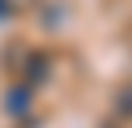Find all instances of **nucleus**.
<instances>
[{"instance_id":"1","label":"nucleus","mask_w":132,"mask_h":128,"mask_svg":"<svg viewBox=\"0 0 132 128\" xmlns=\"http://www.w3.org/2000/svg\"><path fill=\"white\" fill-rule=\"evenodd\" d=\"M116 112H120V116H132V84L116 92Z\"/></svg>"}]
</instances>
